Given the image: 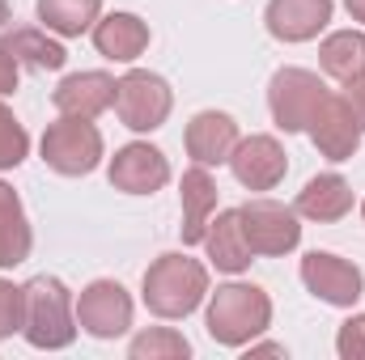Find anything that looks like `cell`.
Here are the masks:
<instances>
[{
    "instance_id": "6da1fadb",
    "label": "cell",
    "mask_w": 365,
    "mask_h": 360,
    "mask_svg": "<svg viewBox=\"0 0 365 360\" xmlns=\"http://www.w3.org/2000/svg\"><path fill=\"white\" fill-rule=\"evenodd\" d=\"M21 297H26L21 335L30 348L60 352L77 339V305H73V292L64 288V280L34 275L30 284H21Z\"/></svg>"
},
{
    "instance_id": "7a4b0ae2",
    "label": "cell",
    "mask_w": 365,
    "mask_h": 360,
    "mask_svg": "<svg viewBox=\"0 0 365 360\" xmlns=\"http://www.w3.org/2000/svg\"><path fill=\"white\" fill-rule=\"evenodd\" d=\"M208 335L225 348H247L272 322V297L259 284H221L208 297Z\"/></svg>"
},
{
    "instance_id": "3957f363",
    "label": "cell",
    "mask_w": 365,
    "mask_h": 360,
    "mask_svg": "<svg viewBox=\"0 0 365 360\" xmlns=\"http://www.w3.org/2000/svg\"><path fill=\"white\" fill-rule=\"evenodd\" d=\"M140 297H145L149 314H158V318H170V322L187 318L208 297V268L187 255H162L145 271Z\"/></svg>"
},
{
    "instance_id": "277c9868",
    "label": "cell",
    "mask_w": 365,
    "mask_h": 360,
    "mask_svg": "<svg viewBox=\"0 0 365 360\" xmlns=\"http://www.w3.org/2000/svg\"><path fill=\"white\" fill-rule=\"evenodd\" d=\"M38 149H43V162L56 174L81 179V174L98 170V162H102V132L81 115H60L56 123H47Z\"/></svg>"
},
{
    "instance_id": "5b68a950",
    "label": "cell",
    "mask_w": 365,
    "mask_h": 360,
    "mask_svg": "<svg viewBox=\"0 0 365 360\" xmlns=\"http://www.w3.org/2000/svg\"><path fill=\"white\" fill-rule=\"evenodd\" d=\"M170 106H175V93L166 85V77L149 68H132L115 81V115L132 132H158L170 119Z\"/></svg>"
},
{
    "instance_id": "8992f818",
    "label": "cell",
    "mask_w": 365,
    "mask_h": 360,
    "mask_svg": "<svg viewBox=\"0 0 365 360\" xmlns=\"http://www.w3.org/2000/svg\"><path fill=\"white\" fill-rule=\"evenodd\" d=\"M238 221H242V238H247L251 255L280 259V255L297 250V242H302L297 208H289L280 199H247L238 208Z\"/></svg>"
},
{
    "instance_id": "52a82bcc",
    "label": "cell",
    "mask_w": 365,
    "mask_h": 360,
    "mask_svg": "<svg viewBox=\"0 0 365 360\" xmlns=\"http://www.w3.org/2000/svg\"><path fill=\"white\" fill-rule=\"evenodd\" d=\"M327 97V85L310 68H280L268 81V110L280 132H306Z\"/></svg>"
},
{
    "instance_id": "ba28073f",
    "label": "cell",
    "mask_w": 365,
    "mask_h": 360,
    "mask_svg": "<svg viewBox=\"0 0 365 360\" xmlns=\"http://www.w3.org/2000/svg\"><path fill=\"white\" fill-rule=\"evenodd\" d=\"M77 327L93 339H119L132 327V297L119 280H93L77 297Z\"/></svg>"
},
{
    "instance_id": "9c48e42d",
    "label": "cell",
    "mask_w": 365,
    "mask_h": 360,
    "mask_svg": "<svg viewBox=\"0 0 365 360\" xmlns=\"http://www.w3.org/2000/svg\"><path fill=\"white\" fill-rule=\"evenodd\" d=\"M302 284H306L319 301L340 305V309L357 305L361 292H365L361 268L349 263V259H340V255H331V250H310V255L302 259Z\"/></svg>"
},
{
    "instance_id": "30bf717a",
    "label": "cell",
    "mask_w": 365,
    "mask_h": 360,
    "mask_svg": "<svg viewBox=\"0 0 365 360\" xmlns=\"http://www.w3.org/2000/svg\"><path fill=\"white\" fill-rule=\"evenodd\" d=\"M306 132H310L314 149L327 162H349L361 149V123H357V115H353V106H349L344 93H327Z\"/></svg>"
},
{
    "instance_id": "8fae6325",
    "label": "cell",
    "mask_w": 365,
    "mask_h": 360,
    "mask_svg": "<svg viewBox=\"0 0 365 360\" xmlns=\"http://www.w3.org/2000/svg\"><path fill=\"white\" fill-rule=\"evenodd\" d=\"M110 186L115 191H128V195H153L170 182V162L162 149L136 140V144H123L115 157H110Z\"/></svg>"
},
{
    "instance_id": "7c38bea8",
    "label": "cell",
    "mask_w": 365,
    "mask_h": 360,
    "mask_svg": "<svg viewBox=\"0 0 365 360\" xmlns=\"http://www.w3.org/2000/svg\"><path fill=\"white\" fill-rule=\"evenodd\" d=\"M230 166H234V179L242 182L247 191H272L276 182L289 174V157H284L276 136H247V140H238Z\"/></svg>"
},
{
    "instance_id": "4fadbf2b",
    "label": "cell",
    "mask_w": 365,
    "mask_h": 360,
    "mask_svg": "<svg viewBox=\"0 0 365 360\" xmlns=\"http://www.w3.org/2000/svg\"><path fill=\"white\" fill-rule=\"evenodd\" d=\"M238 140H242L238 136V123L225 110H200L187 123V136H182L187 157L195 166H221V162H230L234 149H238Z\"/></svg>"
},
{
    "instance_id": "5bb4252c",
    "label": "cell",
    "mask_w": 365,
    "mask_h": 360,
    "mask_svg": "<svg viewBox=\"0 0 365 360\" xmlns=\"http://www.w3.org/2000/svg\"><path fill=\"white\" fill-rule=\"evenodd\" d=\"M264 21L280 43H310L331 21V0H268Z\"/></svg>"
},
{
    "instance_id": "9a60e30c",
    "label": "cell",
    "mask_w": 365,
    "mask_h": 360,
    "mask_svg": "<svg viewBox=\"0 0 365 360\" xmlns=\"http://www.w3.org/2000/svg\"><path fill=\"white\" fill-rule=\"evenodd\" d=\"M51 102H56L60 115L93 119V115H102V110L115 106V77L110 73H73V77H64L56 85Z\"/></svg>"
},
{
    "instance_id": "2e32d148",
    "label": "cell",
    "mask_w": 365,
    "mask_h": 360,
    "mask_svg": "<svg viewBox=\"0 0 365 360\" xmlns=\"http://www.w3.org/2000/svg\"><path fill=\"white\" fill-rule=\"evenodd\" d=\"M93 47L115 64H132L149 47V26L136 13H106L102 21H93Z\"/></svg>"
},
{
    "instance_id": "e0dca14e",
    "label": "cell",
    "mask_w": 365,
    "mask_h": 360,
    "mask_svg": "<svg viewBox=\"0 0 365 360\" xmlns=\"http://www.w3.org/2000/svg\"><path fill=\"white\" fill-rule=\"evenodd\" d=\"M179 199H182V246H195L204 242V229L217 212V182L208 174V166H191L182 174V186H179Z\"/></svg>"
},
{
    "instance_id": "ac0fdd59",
    "label": "cell",
    "mask_w": 365,
    "mask_h": 360,
    "mask_svg": "<svg viewBox=\"0 0 365 360\" xmlns=\"http://www.w3.org/2000/svg\"><path fill=\"white\" fill-rule=\"evenodd\" d=\"M297 216H306V221H319V225H331V221H344L349 212H353V186L340 179L336 170H327V174H314V179L302 186V195H297Z\"/></svg>"
},
{
    "instance_id": "d6986e66",
    "label": "cell",
    "mask_w": 365,
    "mask_h": 360,
    "mask_svg": "<svg viewBox=\"0 0 365 360\" xmlns=\"http://www.w3.org/2000/svg\"><path fill=\"white\" fill-rule=\"evenodd\" d=\"M204 246H208V259L221 271L238 275V271L251 268V246L242 238V221H238V208H225V212H212L208 229H204Z\"/></svg>"
},
{
    "instance_id": "ffe728a7",
    "label": "cell",
    "mask_w": 365,
    "mask_h": 360,
    "mask_svg": "<svg viewBox=\"0 0 365 360\" xmlns=\"http://www.w3.org/2000/svg\"><path fill=\"white\" fill-rule=\"evenodd\" d=\"M4 51L17 60V64H26V68H34V73H56V68H64V60H68V51L56 43V38H47V30H38V26H17V30H4Z\"/></svg>"
},
{
    "instance_id": "44dd1931",
    "label": "cell",
    "mask_w": 365,
    "mask_h": 360,
    "mask_svg": "<svg viewBox=\"0 0 365 360\" xmlns=\"http://www.w3.org/2000/svg\"><path fill=\"white\" fill-rule=\"evenodd\" d=\"M34 233L26 221V208L17 199V191L9 182H0V268H17L30 259Z\"/></svg>"
},
{
    "instance_id": "7402d4cb",
    "label": "cell",
    "mask_w": 365,
    "mask_h": 360,
    "mask_svg": "<svg viewBox=\"0 0 365 360\" xmlns=\"http://www.w3.org/2000/svg\"><path fill=\"white\" fill-rule=\"evenodd\" d=\"M319 68L331 77V81H353L365 73V34L361 30H336L323 38L319 47Z\"/></svg>"
},
{
    "instance_id": "603a6c76",
    "label": "cell",
    "mask_w": 365,
    "mask_h": 360,
    "mask_svg": "<svg viewBox=\"0 0 365 360\" xmlns=\"http://www.w3.org/2000/svg\"><path fill=\"white\" fill-rule=\"evenodd\" d=\"M34 9H38L43 30L64 34V38H81L86 30H93V21L102 13V0H38Z\"/></svg>"
},
{
    "instance_id": "cb8c5ba5",
    "label": "cell",
    "mask_w": 365,
    "mask_h": 360,
    "mask_svg": "<svg viewBox=\"0 0 365 360\" xmlns=\"http://www.w3.org/2000/svg\"><path fill=\"white\" fill-rule=\"evenodd\" d=\"M128 352H132V360H182L191 356V344L170 327H149V331H140L132 339Z\"/></svg>"
},
{
    "instance_id": "d4e9b609",
    "label": "cell",
    "mask_w": 365,
    "mask_h": 360,
    "mask_svg": "<svg viewBox=\"0 0 365 360\" xmlns=\"http://www.w3.org/2000/svg\"><path fill=\"white\" fill-rule=\"evenodd\" d=\"M30 153V136L17 123V115L0 102V170H17Z\"/></svg>"
},
{
    "instance_id": "484cf974",
    "label": "cell",
    "mask_w": 365,
    "mask_h": 360,
    "mask_svg": "<svg viewBox=\"0 0 365 360\" xmlns=\"http://www.w3.org/2000/svg\"><path fill=\"white\" fill-rule=\"evenodd\" d=\"M21 318H26V297L17 284L0 280V339H9L13 331H21Z\"/></svg>"
},
{
    "instance_id": "4316f807",
    "label": "cell",
    "mask_w": 365,
    "mask_h": 360,
    "mask_svg": "<svg viewBox=\"0 0 365 360\" xmlns=\"http://www.w3.org/2000/svg\"><path fill=\"white\" fill-rule=\"evenodd\" d=\"M336 352L344 360H365V314H353L340 335H336Z\"/></svg>"
},
{
    "instance_id": "83f0119b",
    "label": "cell",
    "mask_w": 365,
    "mask_h": 360,
    "mask_svg": "<svg viewBox=\"0 0 365 360\" xmlns=\"http://www.w3.org/2000/svg\"><path fill=\"white\" fill-rule=\"evenodd\" d=\"M344 97H349V106H353V115H357V123L365 132V73L353 77V81H344Z\"/></svg>"
},
{
    "instance_id": "f1b7e54d",
    "label": "cell",
    "mask_w": 365,
    "mask_h": 360,
    "mask_svg": "<svg viewBox=\"0 0 365 360\" xmlns=\"http://www.w3.org/2000/svg\"><path fill=\"white\" fill-rule=\"evenodd\" d=\"M17 68H21V64H17V60L4 51V43H0V97H9V93L17 90Z\"/></svg>"
},
{
    "instance_id": "f546056e",
    "label": "cell",
    "mask_w": 365,
    "mask_h": 360,
    "mask_svg": "<svg viewBox=\"0 0 365 360\" xmlns=\"http://www.w3.org/2000/svg\"><path fill=\"white\" fill-rule=\"evenodd\" d=\"M251 356H284V348L280 344H259V348H251Z\"/></svg>"
},
{
    "instance_id": "4dcf8cb0",
    "label": "cell",
    "mask_w": 365,
    "mask_h": 360,
    "mask_svg": "<svg viewBox=\"0 0 365 360\" xmlns=\"http://www.w3.org/2000/svg\"><path fill=\"white\" fill-rule=\"evenodd\" d=\"M349 4V13H353V21H361L365 26V0H344Z\"/></svg>"
},
{
    "instance_id": "1f68e13d",
    "label": "cell",
    "mask_w": 365,
    "mask_h": 360,
    "mask_svg": "<svg viewBox=\"0 0 365 360\" xmlns=\"http://www.w3.org/2000/svg\"><path fill=\"white\" fill-rule=\"evenodd\" d=\"M9 17H13V9H9V0H0V30L9 26Z\"/></svg>"
},
{
    "instance_id": "d6a6232c",
    "label": "cell",
    "mask_w": 365,
    "mask_h": 360,
    "mask_svg": "<svg viewBox=\"0 0 365 360\" xmlns=\"http://www.w3.org/2000/svg\"><path fill=\"white\" fill-rule=\"evenodd\" d=\"M361 216H365V203H361Z\"/></svg>"
}]
</instances>
